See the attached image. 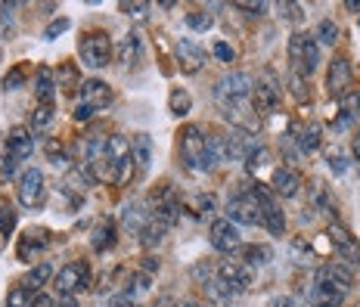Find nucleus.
Listing matches in <instances>:
<instances>
[{
	"instance_id": "f257e3e1",
	"label": "nucleus",
	"mask_w": 360,
	"mask_h": 307,
	"mask_svg": "<svg viewBox=\"0 0 360 307\" xmlns=\"http://www.w3.org/2000/svg\"><path fill=\"white\" fill-rule=\"evenodd\" d=\"M180 159L193 171H212L217 164L212 137H205V131H202L199 124H186L184 131H180Z\"/></svg>"
},
{
	"instance_id": "f03ea898",
	"label": "nucleus",
	"mask_w": 360,
	"mask_h": 307,
	"mask_svg": "<svg viewBox=\"0 0 360 307\" xmlns=\"http://www.w3.org/2000/svg\"><path fill=\"white\" fill-rule=\"evenodd\" d=\"M78 53H81V63L87 69H106L109 59H112V41L106 32H90L81 37L78 44Z\"/></svg>"
},
{
	"instance_id": "7ed1b4c3",
	"label": "nucleus",
	"mask_w": 360,
	"mask_h": 307,
	"mask_svg": "<svg viewBox=\"0 0 360 307\" xmlns=\"http://www.w3.org/2000/svg\"><path fill=\"white\" fill-rule=\"evenodd\" d=\"M289 59L302 74H311L320 65V47L314 41V34H302L295 32L289 37Z\"/></svg>"
},
{
	"instance_id": "20e7f679",
	"label": "nucleus",
	"mask_w": 360,
	"mask_h": 307,
	"mask_svg": "<svg viewBox=\"0 0 360 307\" xmlns=\"http://www.w3.org/2000/svg\"><path fill=\"white\" fill-rule=\"evenodd\" d=\"M314 289L342 301V298L348 295V289H351V270L348 267H342V264H323L317 270V282H314Z\"/></svg>"
},
{
	"instance_id": "39448f33",
	"label": "nucleus",
	"mask_w": 360,
	"mask_h": 307,
	"mask_svg": "<svg viewBox=\"0 0 360 307\" xmlns=\"http://www.w3.org/2000/svg\"><path fill=\"white\" fill-rule=\"evenodd\" d=\"M214 276L224 282V289H227L230 295H243V292H249L252 282H255L252 267L249 264H239V261H221V264H217V270H214Z\"/></svg>"
},
{
	"instance_id": "423d86ee",
	"label": "nucleus",
	"mask_w": 360,
	"mask_h": 307,
	"mask_svg": "<svg viewBox=\"0 0 360 307\" xmlns=\"http://www.w3.org/2000/svg\"><path fill=\"white\" fill-rule=\"evenodd\" d=\"M19 202L25 208H44V202H47V181L37 168H28L19 177Z\"/></svg>"
},
{
	"instance_id": "0eeeda50",
	"label": "nucleus",
	"mask_w": 360,
	"mask_h": 307,
	"mask_svg": "<svg viewBox=\"0 0 360 307\" xmlns=\"http://www.w3.org/2000/svg\"><path fill=\"white\" fill-rule=\"evenodd\" d=\"M90 286V270L84 261H72L56 273V292L59 295H78Z\"/></svg>"
},
{
	"instance_id": "6e6552de",
	"label": "nucleus",
	"mask_w": 360,
	"mask_h": 307,
	"mask_svg": "<svg viewBox=\"0 0 360 307\" xmlns=\"http://www.w3.org/2000/svg\"><path fill=\"white\" fill-rule=\"evenodd\" d=\"M351 84H354V72H351V63H348L345 56L333 59V63H329V74H326V93L333 96V100H342V96L351 91Z\"/></svg>"
},
{
	"instance_id": "1a4fd4ad",
	"label": "nucleus",
	"mask_w": 360,
	"mask_h": 307,
	"mask_svg": "<svg viewBox=\"0 0 360 307\" xmlns=\"http://www.w3.org/2000/svg\"><path fill=\"white\" fill-rule=\"evenodd\" d=\"M153 202H155L153 211L155 221H162L165 227H174L180 217V196L174 192V186H159V192H153Z\"/></svg>"
},
{
	"instance_id": "9d476101",
	"label": "nucleus",
	"mask_w": 360,
	"mask_h": 307,
	"mask_svg": "<svg viewBox=\"0 0 360 307\" xmlns=\"http://www.w3.org/2000/svg\"><path fill=\"white\" fill-rule=\"evenodd\" d=\"M208 239H212V245L217 252H236L239 245H243V236H239V227L233 221H227V217H221V221L212 223V230H208Z\"/></svg>"
},
{
	"instance_id": "9b49d317",
	"label": "nucleus",
	"mask_w": 360,
	"mask_h": 307,
	"mask_svg": "<svg viewBox=\"0 0 360 307\" xmlns=\"http://www.w3.org/2000/svg\"><path fill=\"white\" fill-rule=\"evenodd\" d=\"M227 221H233V223H249V227L261 223V208H258V202H255L249 192H245V196H233V199L227 202Z\"/></svg>"
},
{
	"instance_id": "f8f14e48",
	"label": "nucleus",
	"mask_w": 360,
	"mask_h": 307,
	"mask_svg": "<svg viewBox=\"0 0 360 307\" xmlns=\"http://www.w3.org/2000/svg\"><path fill=\"white\" fill-rule=\"evenodd\" d=\"M174 56H177L180 72H186V74H196L202 65H205V50H202L196 41H177Z\"/></svg>"
},
{
	"instance_id": "ddd939ff",
	"label": "nucleus",
	"mask_w": 360,
	"mask_h": 307,
	"mask_svg": "<svg viewBox=\"0 0 360 307\" xmlns=\"http://www.w3.org/2000/svg\"><path fill=\"white\" fill-rule=\"evenodd\" d=\"M252 109L261 112V115H270L276 106H280V87L274 84V81H255L252 87Z\"/></svg>"
},
{
	"instance_id": "4468645a",
	"label": "nucleus",
	"mask_w": 360,
	"mask_h": 307,
	"mask_svg": "<svg viewBox=\"0 0 360 307\" xmlns=\"http://www.w3.org/2000/svg\"><path fill=\"white\" fill-rule=\"evenodd\" d=\"M329 242L335 245V252H339L342 258L348 261V264L360 267V249H357L354 236H351L345 227H339V223H333V227H329Z\"/></svg>"
},
{
	"instance_id": "2eb2a0df",
	"label": "nucleus",
	"mask_w": 360,
	"mask_h": 307,
	"mask_svg": "<svg viewBox=\"0 0 360 307\" xmlns=\"http://www.w3.org/2000/svg\"><path fill=\"white\" fill-rule=\"evenodd\" d=\"M81 103H87L90 109H106L109 103H112V87L106 84V81H100V78H90L81 84Z\"/></svg>"
},
{
	"instance_id": "dca6fc26",
	"label": "nucleus",
	"mask_w": 360,
	"mask_h": 307,
	"mask_svg": "<svg viewBox=\"0 0 360 307\" xmlns=\"http://www.w3.org/2000/svg\"><path fill=\"white\" fill-rule=\"evenodd\" d=\"M32 152H34L32 131L28 127H13L10 137H6V155H13L16 162H25V159H32Z\"/></svg>"
},
{
	"instance_id": "f3484780",
	"label": "nucleus",
	"mask_w": 360,
	"mask_h": 307,
	"mask_svg": "<svg viewBox=\"0 0 360 307\" xmlns=\"http://www.w3.org/2000/svg\"><path fill=\"white\" fill-rule=\"evenodd\" d=\"M298 186H302V177H298V171H292V168H276L274 171L270 190H274L276 196H283V199L298 196Z\"/></svg>"
},
{
	"instance_id": "a211bd4d",
	"label": "nucleus",
	"mask_w": 360,
	"mask_h": 307,
	"mask_svg": "<svg viewBox=\"0 0 360 307\" xmlns=\"http://www.w3.org/2000/svg\"><path fill=\"white\" fill-rule=\"evenodd\" d=\"M34 93H37V100H41V106H53L56 74L50 69H37V74H34Z\"/></svg>"
},
{
	"instance_id": "6ab92c4d",
	"label": "nucleus",
	"mask_w": 360,
	"mask_h": 307,
	"mask_svg": "<svg viewBox=\"0 0 360 307\" xmlns=\"http://www.w3.org/2000/svg\"><path fill=\"white\" fill-rule=\"evenodd\" d=\"M50 245V236H47V230H28L25 236L19 239V258L22 261H28V254H34V252H44Z\"/></svg>"
},
{
	"instance_id": "aec40b11",
	"label": "nucleus",
	"mask_w": 360,
	"mask_h": 307,
	"mask_svg": "<svg viewBox=\"0 0 360 307\" xmlns=\"http://www.w3.org/2000/svg\"><path fill=\"white\" fill-rule=\"evenodd\" d=\"M103 155L115 164H124L131 159V140H127L124 133H112V137H106V152Z\"/></svg>"
},
{
	"instance_id": "412c9836",
	"label": "nucleus",
	"mask_w": 360,
	"mask_h": 307,
	"mask_svg": "<svg viewBox=\"0 0 360 307\" xmlns=\"http://www.w3.org/2000/svg\"><path fill=\"white\" fill-rule=\"evenodd\" d=\"M115 236H118L115 223H112V221H100V223L94 227L90 245H94V252H109L112 245H115Z\"/></svg>"
},
{
	"instance_id": "4be33fe9",
	"label": "nucleus",
	"mask_w": 360,
	"mask_h": 307,
	"mask_svg": "<svg viewBox=\"0 0 360 307\" xmlns=\"http://www.w3.org/2000/svg\"><path fill=\"white\" fill-rule=\"evenodd\" d=\"M131 155L140 171L149 168V162H153V140H149V133H137V137L131 140Z\"/></svg>"
},
{
	"instance_id": "5701e85b",
	"label": "nucleus",
	"mask_w": 360,
	"mask_h": 307,
	"mask_svg": "<svg viewBox=\"0 0 360 307\" xmlns=\"http://www.w3.org/2000/svg\"><path fill=\"white\" fill-rule=\"evenodd\" d=\"M96 183V177H94V171H90V164H78V168H72L69 171V177H65V186H69L72 192H84L90 190V186Z\"/></svg>"
},
{
	"instance_id": "b1692460",
	"label": "nucleus",
	"mask_w": 360,
	"mask_h": 307,
	"mask_svg": "<svg viewBox=\"0 0 360 307\" xmlns=\"http://www.w3.org/2000/svg\"><path fill=\"white\" fill-rule=\"evenodd\" d=\"M236 254L243 258V264H249V267H261V264L274 261V252H270L267 245H239Z\"/></svg>"
},
{
	"instance_id": "393cba45",
	"label": "nucleus",
	"mask_w": 360,
	"mask_h": 307,
	"mask_svg": "<svg viewBox=\"0 0 360 307\" xmlns=\"http://www.w3.org/2000/svg\"><path fill=\"white\" fill-rule=\"evenodd\" d=\"M149 211H143V205H127L122 211V227L131 230V233H143V227L149 223Z\"/></svg>"
},
{
	"instance_id": "a878e982",
	"label": "nucleus",
	"mask_w": 360,
	"mask_h": 307,
	"mask_svg": "<svg viewBox=\"0 0 360 307\" xmlns=\"http://www.w3.org/2000/svg\"><path fill=\"white\" fill-rule=\"evenodd\" d=\"M320 143H323V124L307 122L302 127V133H298V146H302L304 152H314V149H320Z\"/></svg>"
},
{
	"instance_id": "bb28decb",
	"label": "nucleus",
	"mask_w": 360,
	"mask_h": 307,
	"mask_svg": "<svg viewBox=\"0 0 360 307\" xmlns=\"http://www.w3.org/2000/svg\"><path fill=\"white\" fill-rule=\"evenodd\" d=\"M50 276H53V267H50V264H37V267H32V270H28L25 280H22V289H28V292L34 295V292H41L44 286H47Z\"/></svg>"
},
{
	"instance_id": "cd10ccee",
	"label": "nucleus",
	"mask_w": 360,
	"mask_h": 307,
	"mask_svg": "<svg viewBox=\"0 0 360 307\" xmlns=\"http://www.w3.org/2000/svg\"><path fill=\"white\" fill-rule=\"evenodd\" d=\"M140 59V34H124L118 41V63L122 65H131Z\"/></svg>"
},
{
	"instance_id": "c85d7f7f",
	"label": "nucleus",
	"mask_w": 360,
	"mask_h": 307,
	"mask_svg": "<svg viewBox=\"0 0 360 307\" xmlns=\"http://www.w3.org/2000/svg\"><path fill=\"white\" fill-rule=\"evenodd\" d=\"M261 223H264L274 236H283V230H286V217H283V211L276 208V202L261 208Z\"/></svg>"
},
{
	"instance_id": "c756f323",
	"label": "nucleus",
	"mask_w": 360,
	"mask_h": 307,
	"mask_svg": "<svg viewBox=\"0 0 360 307\" xmlns=\"http://www.w3.org/2000/svg\"><path fill=\"white\" fill-rule=\"evenodd\" d=\"M168 109H171V115H177V118L190 115V109H193V96L186 93L184 87H174V91L168 93Z\"/></svg>"
},
{
	"instance_id": "7c9ffc66",
	"label": "nucleus",
	"mask_w": 360,
	"mask_h": 307,
	"mask_svg": "<svg viewBox=\"0 0 360 307\" xmlns=\"http://www.w3.org/2000/svg\"><path fill=\"white\" fill-rule=\"evenodd\" d=\"M165 233H168V227L162 221H155V217H149V223L143 227V233H140V242H143V249H155L165 239Z\"/></svg>"
},
{
	"instance_id": "2f4dec72",
	"label": "nucleus",
	"mask_w": 360,
	"mask_h": 307,
	"mask_svg": "<svg viewBox=\"0 0 360 307\" xmlns=\"http://www.w3.org/2000/svg\"><path fill=\"white\" fill-rule=\"evenodd\" d=\"M205 295H208V301H212L214 307H230V292L224 289V282L217 280V276H212V280H205Z\"/></svg>"
},
{
	"instance_id": "473e14b6",
	"label": "nucleus",
	"mask_w": 360,
	"mask_h": 307,
	"mask_svg": "<svg viewBox=\"0 0 360 307\" xmlns=\"http://www.w3.org/2000/svg\"><path fill=\"white\" fill-rule=\"evenodd\" d=\"M314 41H317V47H333L339 41V25L333 19H323L317 25V32H314Z\"/></svg>"
},
{
	"instance_id": "72a5a7b5",
	"label": "nucleus",
	"mask_w": 360,
	"mask_h": 307,
	"mask_svg": "<svg viewBox=\"0 0 360 307\" xmlns=\"http://www.w3.org/2000/svg\"><path fill=\"white\" fill-rule=\"evenodd\" d=\"M357 106H360V93L357 91H348L342 96V118H339V127H348L351 118H357Z\"/></svg>"
},
{
	"instance_id": "f704fd0d",
	"label": "nucleus",
	"mask_w": 360,
	"mask_h": 307,
	"mask_svg": "<svg viewBox=\"0 0 360 307\" xmlns=\"http://www.w3.org/2000/svg\"><path fill=\"white\" fill-rule=\"evenodd\" d=\"M270 164V149L267 146H255V152H249V159H245V168H249V174H255V171L267 168Z\"/></svg>"
},
{
	"instance_id": "c9c22d12",
	"label": "nucleus",
	"mask_w": 360,
	"mask_h": 307,
	"mask_svg": "<svg viewBox=\"0 0 360 307\" xmlns=\"http://www.w3.org/2000/svg\"><path fill=\"white\" fill-rule=\"evenodd\" d=\"M186 25H190L193 32H208V28L214 25V16L205 13V10H193L190 16H186Z\"/></svg>"
},
{
	"instance_id": "e433bc0d",
	"label": "nucleus",
	"mask_w": 360,
	"mask_h": 307,
	"mask_svg": "<svg viewBox=\"0 0 360 307\" xmlns=\"http://www.w3.org/2000/svg\"><path fill=\"white\" fill-rule=\"evenodd\" d=\"M212 208H214L212 192H196V196L190 199V211L193 214H212Z\"/></svg>"
},
{
	"instance_id": "4c0bfd02",
	"label": "nucleus",
	"mask_w": 360,
	"mask_h": 307,
	"mask_svg": "<svg viewBox=\"0 0 360 307\" xmlns=\"http://www.w3.org/2000/svg\"><path fill=\"white\" fill-rule=\"evenodd\" d=\"M53 106H37L34 115H32V127H37V131H44V127H50V122H53Z\"/></svg>"
},
{
	"instance_id": "58836bf2",
	"label": "nucleus",
	"mask_w": 360,
	"mask_h": 307,
	"mask_svg": "<svg viewBox=\"0 0 360 307\" xmlns=\"http://www.w3.org/2000/svg\"><path fill=\"white\" fill-rule=\"evenodd\" d=\"M13 227H16V211H13L10 205H0V233L10 236Z\"/></svg>"
},
{
	"instance_id": "ea45409f",
	"label": "nucleus",
	"mask_w": 360,
	"mask_h": 307,
	"mask_svg": "<svg viewBox=\"0 0 360 307\" xmlns=\"http://www.w3.org/2000/svg\"><path fill=\"white\" fill-rule=\"evenodd\" d=\"M59 81H63V91H75V87H81L78 84V78H75V69H72V65H63V69H59L56 72V87H59Z\"/></svg>"
},
{
	"instance_id": "a19ab883",
	"label": "nucleus",
	"mask_w": 360,
	"mask_h": 307,
	"mask_svg": "<svg viewBox=\"0 0 360 307\" xmlns=\"http://www.w3.org/2000/svg\"><path fill=\"white\" fill-rule=\"evenodd\" d=\"M280 10H283V19H289V22H302L304 19V6L302 4H280Z\"/></svg>"
},
{
	"instance_id": "79ce46f5",
	"label": "nucleus",
	"mask_w": 360,
	"mask_h": 307,
	"mask_svg": "<svg viewBox=\"0 0 360 307\" xmlns=\"http://www.w3.org/2000/svg\"><path fill=\"white\" fill-rule=\"evenodd\" d=\"M63 32H69V19H56V22H50L47 28H44V37H47V41H56L59 34Z\"/></svg>"
},
{
	"instance_id": "37998d69",
	"label": "nucleus",
	"mask_w": 360,
	"mask_h": 307,
	"mask_svg": "<svg viewBox=\"0 0 360 307\" xmlns=\"http://www.w3.org/2000/svg\"><path fill=\"white\" fill-rule=\"evenodd\" d=\"M311 307H342V301H339V298H329V295H323V292L314 289L311 292Z\"/></svg>"
},
{
	"instance_id": "c03bdc74",
	"label": "nucleus",
	"mask_w": 360,
	"mask_h": 307,
	"mask_svg": "<svg viewBox=\"0 0 360 307\" xmlns=\"http://www.w3.org/2000/svg\"><path fill=\"white\" fill-rule=\"evenodd\" d=\"M149 10V4H122V13L124 16H134V19H143Z\"/></svg>"
},
{
	"instance_id": "a18cd8bd",
	"label": "nucleus",
	"mask_w": 360,
	"mask_h": 307,
	"mask_svg": "<svg viewBox=\"0 0 360 307\" xmlns=\"http://www.w3.org/2000/svg\"><path fill=\"white\" fill-rule=\"evenodd\" d=\"M72 115H75V122H90V118H94V109H90L87 106V103H75V112H72Z\"/></svg>"
},
{
	"instance_id": "49530a36",
	"label": "nucleus",
	"mask_w": 360,
	"mask_h": 307,
	"mask_svg": "<svg viewBox=\"0 0 360 307\" xmlns=\"http://www.w3.org/2000/svg\"><path fill=\"white\" fill-rule=\"evenodd\" d=\"M236 10H245V16H261L267 6H264V4H245V0H239Z\"/></svg>"
},
{
	"instance_id": "de8ad7c7",
	"label": "nucleus",
	"mask_w": 360,
	"mask_h": 307,
	"mask_svg": "<svg viewBox=\"0 0 360 307\" xmlns=\"http://www.w3.org/2000/svg\"><path fill=\"white\" fill-rule=\"evenodd\" d=\"M214 56L221 59V63H233V47H230V44H214Z\"/></svg>"
},
{
	"instance_id": "09e8293b",
	"label": "nucleus",
	"mask_w": 360,
	"mask_h": 307,
	"mask_svg": "<svg viewBox=\"0 0 360 307\" xmlns=\"http://www.w3.org/2000/svg\"><path fill=\"white\" fill-rule=\"evenodd\" d=\"M292 93H295L298 100H307V81H302V74L292 78Z\"/></svg>"
},
{
	"instance_id": "8fccbe9b",
	"label": "nucleus",
	"mask_w": 360,
	"mask_h": 307,
	"mask_svg": "<svg viewBox=\"0 0 360 307\" xmlns=\"http://www.w3.org/2000/svg\"><path fill=\"white\" fill-rule=\"evenodd\" d=\"M22 78H25V74H22V69L10 72V74H6V78H4V87H6V91H16V87L22 84Z\"/></svg>"
},
{
	"instance_id": "3c124183",
	"label": "nucleus",
	"mask_w": 360,
	"mask_h": 307,
	"mask_svg": "<svg viewBox=\"0 0 360 307\" xmlns=\"http://www.w3.org/2000/svg\"><path fill=\"white\" fill-rule=\"evenodd\" d=\"M329 168H333L335 174H342V171L348 168V162H345V155H342V152H329Z\"/></svg>"
},
{
	"instance_id": "603ef678",
	"label": "nucleus",
	"mask_w": 360,
	"mask_h": 307,
	"mask_svg": "<svg viewBox=\"0 0 360 307\" xmlns=\"http://www.w3.org/2000/svg\"><path fill=\"white\" fill-rule=\"evenodd\" d=\"M0 174H4V177L16 174V159H13V155H4V162H0Z\"/></svg>"
},
{
	"instance_id": "864d4df0",
	"label": "nucleus",
	"mask_w": 360,
	"mask_h": 307,
	"mask_svg": "<svg viewBox=\"0 0 360 307\" xmlns=\"http://www.w3.org/2000/svg\"><path fill=\"white\" fill-rule=\"evenodd\" d=\"M47 155L53 159V164L56 162H65V152H63V146H59V143H47Z\"/></svg>"
},
{
	"instance_id": "5fc2aeb1",
	"label": "nucleus",
	"mask_w": 360,
	"mask_h": 307,
	"mask_svg": "<svg viewBox=\"0 0 360 307\" xmlns=\"http://www.w3.org/2000/svg\"><path fill=\"white\" fill-rule=\"evenodd\" d=\"M267 307H292V298L289 295H274L267 301Z\"/></svg>"
},
{
	"instance_id": "6e6d98bb",
	"label": "nucleus",
	"mask_w": 360,
	"mask_h": 307,
	"mask_svg": "<svg viewBox=\"0 0 360 307\" xmlns=\"http://www.w3.org/2000/svg\"><path fill=\"white\" fill-rule=\"evenodd\" d=\"M32 307H56V304H53V298H50V295H37L32 301Z\"/></svg>"
},
{
	"instance_id": "4d7b16f0",
	"label": "nucleus",
	"mask_w": 360,
	"mask_h": 307,
	"mask_svg": "<svg viewBox=\"0 0 360 307\" xmlns=\"http://www.w3.org/2000/svg\"><path fill=\"white\" fill-rule=\"evenodd\" d=\"M59 307H81L75 295H59Z\"/></svg>"
},
{
	"instance_id": "13d9d810",
	"label": "nucleus",
	"mask_w": 360,
	"mask_h": 307,
	"mask_svg": "<svg viewBox=\"0 0 360 307\" xmlns=\"http://www.w3.org/2000/svg\"><path fill=\"white\" fill-rule=\"evenodd\" d=\"M143 270H146V273H153V270H159V258H146V264H143Z\"/></svg>"
},
{
	"instance_id": "bf43d9fd",
	"label": "nucleus",
	"mask_w": 360,
	"mask_h": 307,
	"mask_svg": "<svg viewBox=\"0 0 360 307\" xmlns=\"http://www.w3.org/2000/svg\"><path fill=\"white\" fill-rule=\"evenodd\" d=\"M351 149H354V159L360 162V133H354V143H351Z\"/></svg>"
},
{
	"instance_id": "052dcab7",
	"label": "nucleus",
	"mask_w": 360,
	"mask_h": 307,
	"mask_svg": "<svg viewBox=\"0 0 360 307\" xmlns=\"http://www.w3.org/2000/svg\"><path fill=\"white\" fill-rule=\"evenodd\" d=\"M153 307H174V301H171V298H162V301H155Z\"/></svg>"
},
{
	"instance_id": "680f3d73",
	"label": "nucleus",
	"mask_w": 360,
	"mask_h": 307,
	"mask_svg": "<svg viewBox=\"0 0 360 307\" xmlns=\"http://www.w3.org/2000/svg\"><path fill=\"white\" fill-rule=\"evenodd\" d=\"M180 307H202V304H196V301H186V304H180Z\"/></svg>"
}]
</instances>
